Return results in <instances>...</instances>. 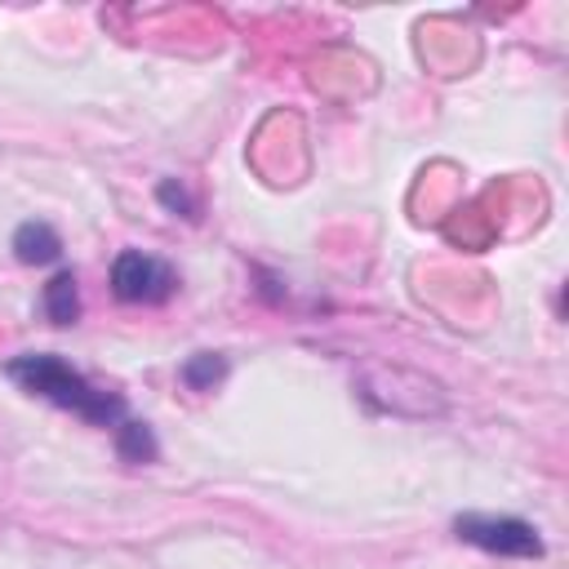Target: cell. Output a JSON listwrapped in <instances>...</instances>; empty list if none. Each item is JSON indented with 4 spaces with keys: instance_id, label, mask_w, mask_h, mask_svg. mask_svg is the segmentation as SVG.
<instances>
[{
    "instance_id": "6da1fadb",
    "label": "cell",
    "mask_w": 569,
    "mask_h": 569,
    "mask_svg": "<svg viewBox=\"0 0 569 569\" xmlns=\"http://www.w3.org/2000/svg\"><path fill=\"white\" fill-rule=\"evenodd\" d=\"M4 373H9L22 391H31V396H40V400H49V405H58V409H71L76 418H84V422H93V427H120V422H124V400H120L116 391L93 387V382H89L80 369H71L62 356L27 351V356H13V360L4 365Z\"/></svg>"
},
{
    "instance_id": "7a4b0ae2",
    "label": "cell",
    "mask_w": 569,
    "mask_h": 569,
    "mask_svg": "<svg viewBox=\"0 0 569 569\" xmlns=\"http://www.w3.org/2000/svg\"><path fill=\"white\" fill-rule=\"evenodd\" d=\"M453 533L480 551H493V556H516V560H533L542 556V538L529 520L520 516H480V511H467L453 520Z\"/></svg>"
},
{
    "instance_id": "3957f363",
    "label": "cell",
    "mask_w": 569,
    "mask_h": 569,
    "mask_svg": "<svg viewBox=\"0 0 569 569\" xmlns=\"http://www.w3.org/2000/svg\"><path fill=\"white\" fill-rule=\"evenodd\" d=\"M111 289L120 302H142V307H156V302H169L173 289H178V276L164 258H151L142 249H124L116 262H111Z\"/></svg>"
},
{
    "instance_id": "277c9868",
    "label": "cell",
    "mask_w": 569,
    "mask_h": 569,
    "mask_svg": "<svg viewBox=\"0 0 569 569\" xmlns=\"http://www.w3.org/2000/svg\"><path fill=\"white\" fill-rule=\"evenodd\" d=\"M13 253H18V262H31V267L58 262L62 258V236L49 222H22L13 231Z\"/></svg>"
},
{
    "instance_id": "5b68a950",
    "label": "cell",
    "mask_w": 569,
    "mask_h": 569,
    "mask_svg": "<svg viewBox=\"0 0 569 569\" xmlns=\"http://www.w3.org/2000/svg\"><path fill=\"white\" fill-rule=\"evenodd\" d=\"M44 316L53 325H76L80 320V289H76V271H58L44 284Z\"/></svg>"
},
{
    "instance_id": "8992f818",
    "label": "cell",
    "mask_w": 569,
    "mask_h": 569,
    "mask_svg": "<svg viewBox=\"0 0 569 569\" xmlns=\"http://www.w3.org/2000/svg\"><path fill=\"white\" fill-rule=\"evenodd\" d=\"M116 449H120L124 462H156V453H160L147 422H120L116 427Z\"/></svg>"
},
{
    "instance_id": "52a82bcc",
    "label": "cell",
    "mask_w": 569,
    "mask_h": 569,
    "mask_svg": "<svg viewBox=\"0 0 569 569\" xmlns=\"http://www.w3.org/2000/svg\"><path fill=\"white\" fill-rule=\"evenodd\" d=\"M227 378V356H218V351H196L187 365H182V382L191 387V391H209L213 382H222Z\"/></svg>"
},
{
    "instance_id": "ba28073f",
    "label": "cell",
    "mask_w": 569,
    "mask_h": 569,
    "mask_svg": "<svg viewBox=\"0 0 569 569\" xmlns=\"http://www.w3.org/2000/svg\"><path fill=\"white\" fill-rule=\"evenodd\" d=\"M160 200H164L169 209H182V213L191 209V196H187V191H182L173 178H169V182H160Z\"/></svg>"
}]
</instances>
